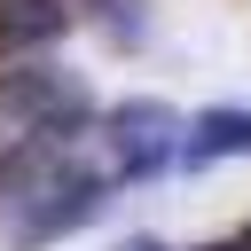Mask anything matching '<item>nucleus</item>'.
Listing matches in <instances>:
<instances>
[{
	"mask_svg": "<svg viewBox=\"0 0 251 251\" xmlns=\"http://www.w3.org/2000/svg\"><path fill=\"white\" fill-rule=\"evenodd\" d=\"M188 165H212V157H251V110H204L180 141Z\"/></svg>",
	"mask_w": 251,
	"mask_h": 251,
	"instance_id": "7ed1b4c3",
	"label": "nucleus"
},
{
	"mask_svg": "<svg viewBox=\"0 0 251 251\" xmlns=\"http://www.w3.org/2000/svg\"><path fill=\"white\" fill-rule=\"evenodd\" d=\"M243 251H251V227H243Z\"/></svg>",
	"mask_w": 251,
	"mask_h": 251,
	"instance_id": "6e6552de",
	"label": "nucleus"
},
{
	"mask_svg": "<svg viewBox=\"0 0 251 251\" xmlns=\"http://www.w3.org/2000/svg\"><path fill=\"white\" fill-rule=\"evenodd\" d=\"M86 118H94V94H86L78 71L24 63V71L0 78V133H8V149H24V141H71Z\"/></svg>",
	"mask_w": 251,
	"mask_h": 251,
	"instance_id": "f257e3e1",
	"label": "nucleus"
},
{
	"mask_svg": "<svg viewBox=\"0 0 251 251\" xmlns=\"http://www.w3.org/2000/svg\"><path fill=\"white\" fill-rule=\"evenodd\" d=\"M0 165H8V133H0Z\"/></svg>",
	"mask_w": 251,
	"mask_h": 251,
	"instance_id": "0eeeda50",
	"label": "nucleus"
},
{
	"mask_svg": "<svg viewBox=\"0 0 251 251\" xmlns=\"http://www.w3.org/2000/svg\"><path fill=\"white\" fill-rule=\"evenodd\" d=\"M180 141H188V118L173 102H118L110 110V165L126 180H149V173L180 165Z\"/></svg>",
	"mask_w": 251,
	"mask_h": 251,
	"instance_id": "f03ea898",
	"label": "nucleus"
},
{
	"mask_svg": "<svg viewBox=\"0 0 251 251\" xmlns=\"http://www.w3.org/2000/svg\"><path fill=\"white\" fill-rule=\"evenodd\" d=\"M102 31L110 39H141V0H102Z\"/></svg>",
	"mask_w": 251,
	"mask_h": 251,
	"instance_id": "39448f33",
	"label": "nucleus"
},
{
	"mask_svg": "<svg viewBox=\"0 0 251 251\" xmlns=\"http://www.w3.org/2000/svg\"><path fill=\"white\" fill-rule=\"evenodd\" d=\"M118 251H165V243H157V235H133V243H118Z\"/></svg>",
	"mask_w": 251,
	"mask_h": 251,
	"instance_id": "423d86ee",
	"label": "nucleus"
},
{
	"mask_svg": "<svg viewBox=\"0 0 251 251\" xmlns=\"http://www.w3.org/2000/svg\"><path fill=\"white\" fill-rule=\"evenodd\" d=\"M63 24H71V0H0V39H16V47H39Z\"/></svg>",
	"mask_w": 251,
	"mask_h": 251,
	"instance_id": "20e7f679",
	"label": "nucleus"
}]
</instances>
